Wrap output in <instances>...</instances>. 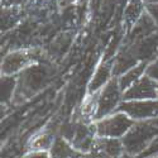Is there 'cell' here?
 <instances>
[{"instance_id": "1", "label": "cell", "mask_w": 158, "mask_h": 158, "mask_svg": "<svg viewBox=\"0 0 158 158\" xmlns=\"http://www.w3.org/2000/svg\"><path fill=\"white\" fill-rule=\"evenodd\" d=\"M158 137V127L152 122H135L122 138L124 151L138 157Z\"/></svg>"}, {"instance_id": "2", "label": "cell", "mask_w": 158, "mask_h": 158, "mask_svg": "<svg viewBox=\"0 0 158 158\" xmlns=\"http://www.w3.org/2000/svg\"><path fill=\"white\" fill-rule=\"evenodd\" d=\"M135 122L131 120L130 118L122 113V111H115L114 114H110L108 116L102 118V119L95 120V130L96 135L99 138H118L122 139L128 130L133 127Z\"/></svg>"}, {"instance_id": "3", "label": "cell", "mask_w": 158, "mask_h": 158, "mask_svg": "<svg viewBox=\"0 0 158 158\" xmlns=\"http://www.w3.org/2000/svg\"><path fill=\"white\" fill-rule=\"evenodd\" d=\"M123 100V91L118 82V78L113 77L98 93V110L95 120L102 119L110 114H114Z\"/></svg>"}, {"instance_id": "4", "label": "cell", "mask_w": 158, "mask_h": 158, "mask_svg": "<svg viewBox=\"0 0 158 158\" xmlns=\"http://www.w3.org/2000/svg\"><path fill=\"white\" fill-rule=\"evenodd\" d=\"M116 111L127 114L134 122H152L158 119V99L123 100Z\"/></svg>"}, {"instance_id": "5", "label": "cell", "mask_w": 158, "mask_h": 158, "mask_svg": "<svg viewBox=\"0 0 158 158\" xmlns=\"http://www.w3.org/2000/svg\"><path fill=\"white\" fill-rule=\"evenodd\" d=\"M158 99V84L147 75L142 76L127 91L123 93V100H149Z\"/></svg>"}, {"instance_id": "6", "label": "cell", "mask_w": 158, "mask_h": 158, "mask_svg": "<svg viewBox=\"0 0 158 158\" xmlns=\"http://www.w3.org/2000/svg\"><path fill=\"white\" fill-rule=\"evenodd\" d=\"M34 62V53L29 51H15L9 53L2 63V72L4 76H13L23 70L31 67Z\"/></svg>"}, {"instance_id": "7", "label": "cell", "mask_w": 158, "mask_h": 158, "mask_svg": "<svg viewBox=\"0 0 158 158\" xmlns=\"http://www.w3.org/2000/svg\"><path fill=\"white\" fill-rule=\"evenodd\" d=\"M47 78V73L43 69H39V66H31L27 69L19 78V90L23 89L24 94L27 96L34 94L37 90L44 85V80Z\"/></svg>"}, {"instance_id": "8", "label": "cell", "mask_w": 158, "mask_h": 158, "mask_svg": "<svg viewBox=\"0 0 158 158\" xmlns=\"http://www.w3.org/2000/svg\"><path fill=\"white\" fill-rule=\"evenodd\" d=\"M138 63H139V60L134 56L131 49L129 47L123 48L119 53L116 55V57H114V60H113V63H111L113 77H116V78L120 77L130 69L135 67Z\"/></svg>"}, {"instance_id": "9", "label": "cell", "mask_w": 158, "mask_h": 158, "mask_svg": "<svg viewBox=\"0 0 158 158\" xmlns=\"http://www.w3.org/2000/svg\"><path fill=\"white\" fill-rule=\"evenodd\" d=\"M111 64L108 62H102L98 66V69L91 78V81L89 84V94H96L111 80Z\"/></svg>"}, {"instance_id": "10", "label": "cell", "mask_w": 158, "mask_h": 158, "mask_svg": "<svg viewBox=\"0 0 158 158\" xmlns=\"http://www.w3.org/2000/svg\"><path fill=\"white\" fill-rule=\"evenodd\" d=\"M51 158H82V153L76 151L72 144L63 137H56L49 149Z\"/></svg>"}, {"instance_id": "11", "label": "cell", "mask_w": 158, "mask_h": 158, "mask_svg": "<svg viewBox=\"0 0 158 158\" xmlns=\"http://www.w3.org/2000/svg\"><path fill=\"white\" fill-rule=\"evenodd\" d=\"M95 148L102 151L114 158H119L122 153L124 152V146L122 139L118 138H96L95 142ZM94 148V149H95Z\"/></svg>"}, {"instance_id": "12", "label": "cell", "mask_w": 158, "mask_h": 158, "mask_svg": "<svg viewBox=\"0 0 158 158\" xmlns=\"http://www.w3.org/2000/svg\"><path fill=\"white\" fill-rule=\"evenodd\" d=\"M147 62H139L135 67L130 69L129 71H127L124 75H122L120 77H118V82L122 89V91H127L134 82H137L142 76L146 75V69H147Z\"/></svg>"}, {"instance_id": "13", "label": "cell", "mask_w": 158, "mask_h": 158, "mask_svg": "<svg viewBox=\"0 0 158 158\" xmlns=\"http://www.w3.org/2000/svg\"><path fill=\"white\" fill-rule=\"evenodd\" d=\"M55 137L48 131H39L29 140V151H48L55 142Z\"/></svg>"}, {"instance_id": "14", "label": "cell", "mask_w": 158, "mask_h": 158, "mask_svg": "<svg viewBox=\"0 0 158 158\" xmlns=\"http://www.w3.org/2000/svg\"><path fill=\"white\" fill-rule=\"evenodd\" d=\"M142 11V4L139 0H131L130 4L128 5V9L125 11V19L129 24H135L138 22V18Z\"/></svg>"}, {"instance_id": "15", "label": "cell", "mask_w": 158, "mask_h": 158, "mask_svg": "<svg viewBox=\"0 0 158 158\" xmlns=\"http://www.w3.org/2000/svg\"><path fill=\"white\" fill-rule=\"evenodd\" d=\"M15 87V78H13L11 76H3L2 78V100L8 101L13 93H14Z\"/></svg>"}, {"instance_id": "16", "label": "cell", "mask_w": 158, "mask_h": 158, "mask_svg": "<svg viewBox=\"0 0 158 158\" xmlns=\"http://www.w3.org/2000/svg\"><path fill=\"white\" fill-rule=\"evenodd\" d=\"M156 157H158V137L154 138L148 146V148L137 158H156Z\"/></svg>"}, {"instance_id": "17", "label": "cell", "mask_w": 158, "mask_h": 158, "mask_svg": "<svg viewBox=\"0 0 158 158\" xmlns=\"http://www.w3.org/2000/svg\"><path fill=\"white\" fill-rule=\"evenodd\" d=\"M146 75L152 78L154 82L158 84V58H154L153 61H151L147 64V69H146Z\"/></svg>"}, {"instance_id": "18", "label": "cell", "mask_w": 158, "mask_h": 158, "mask_svg": "<svg viewBox=\"0 0 158 158\" xmlns=\"http://www.w3.org/2000/svg\"><path fill=\"white\" fill-rule=\"evenodd\" d=\"M82 158H114V157H111V156H109V154H106V153H104L102 151L95 148V149H93L91 152L84 154Z\"/></svg>"}, {"instance_id": "19", "label": "cell", "mask_w": 158, "mask_h": 158, "mask_svg": "<svg viewBox=\"0 0 158 158\" xmlns=\"http://www.w3.org/2000/svg\"><path fill=\"white\" fill-rule=\"evenodd\" d=\"M23 158H51L48 151H29Z\"/></svg>"}, {"instance_id": "20", "label": "cell", "mask_w": 158, "mask_h": 158, "mask_svg": "<svg viewBox=\"0 0 158 158\" xmlns=\"http://www.w3.org/2000/svg\"><path fill=\"white\" fill-rule=\"evenodd\" d=\"M119 158H137V157H135V156H133V154H130V153H128V152H125V151H124V152L122 153V156H120Z\"/></svg>"}, {"instance_id": "21", "label": "cell", "mask_w": 158, "mask_h": 158, "mask_svg": "<svg viewBox=\"0 0 158 158\" xmlns=\"http://www.w3.org/2000/svg\"><path fill=\"white\" fill-rule=\"evenodd\" d=\"M152 123H153L154 125H157V127H158V119H154V120H152Z\"/></svg>"}, {"instance_id": "22", "label": "cell", "mask_w": 158, "mask_h": 158, "mask_svg": "<svg viewBox=\"0 0 158 158\" xmlns=\"http://www.w3.org/2000/svg\"><path fill=\"white\" fill-rule=\"evenodd\" d=\"M157 55H158V52H157Z\"/></svg>"}, {"instance_id": "23", "label": "cell", "mask_w": 158, "mask_h": 158, "mask_svg": "<svg viewBox=\"0 0 158 158\" xmlns=\"http://www.w3.org/2000/svg\"><path fill=\"white\" fill-rule=\"evenodd\" d=\"M156 158H158V157H156Z\"/></svg>"}]
</instances>
